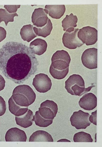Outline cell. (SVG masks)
<instances>
[{"label":"cell","instance_id":"28","mask_svg":"<svg viewBox=\"0 0 102 147\" xmlns=\"http://www.w3.org/2000/svg\"><path fill=\"white\" fill-rule=\"evenodd\" d=\"M6 35V32L5 29L0 26V42L5 39Z\"/></svg>","mask_w":102,"mask_h":147},{"label":"cell","instance_id":"19","mask_svg":"<svg viewBox=\"0 0 102 147\" xmlns=\"http://www.w3.org/2000/svg\"><path fill=\"white\" fill-rule=\"evenodd\" d=\"M8 103L9 111L16 116H19L24 115L28 110V107L21 106L16 104L12 96L9 99Z\"/></svg>","mask_w":102,"mask_h":147},{"label":"cell","instance_id":"21","mask_svg":"<svg viewBox=\"0 0 102 147\" xmlns=\"http://www.w3.org/2000/svg\"><path fill=\"white\" fill-rule=\"evenodd\" d=\"M53 29L52 24L50 20L48 18L46 25L41 28L33 27V29L36 35L46 38L50 34Z\"/></svg>","mask_w":102,"mask_h":147},{"label":"cell","instance_id":"23","mask_svg":"<svg viewBox=\"0 0 102 147\" xmlns=\"http://www.w3.org/2000/svg\"><path fill=\"white\" fill-rule=\"evenodd\" d=\"M74 142H92L93 140L90 134L83 131L75 133L73 138Z\"/></svg>","mask_w":102,"mask_h":147},{"label":"cell","instance_id":"12","mask_svg":"<svg viewBox=\"0 0 102 147\" xmlns=\"http://www.w3.org/2000/svg\"><path fill=\"white\" fill-rule=\"evenodd\" d=\"M97 98L93 94L89 93L84 95L80 99L79 104L80 106L84 109L92 110L97 106Z\"/></svg>","mask_w":102,"mask_h":147},{"label":"cell","instance_id":"16","mask_svg":"<svg viewBox=\"0 0 102 147\" xmlns=\"http://www.w3.org/2000/svg\"><path fill=\"white\" fill-rule=\"evenodd\" d=\"M78 20L77 16L74 15L72 13H71L69 15H66L61 22L63 30L69 33L73 32L74 30V28L77 26L76 23Z\"/></svg>","mask_w":102,"mask_h":147},{"label":"cell","instance_id":"22","mask_svg":"<svg viewBox=\"0 0 102 147\" xmlns=\"http://www.w3.org/2000/svg\"><path fill=\"white\" fill-rule=\"evenodd\" d=\"M36 125L41 127H46L52 124L53 120L44 118L40 114L39 111H36L32 119Z\"/></svg>","mask_w":102,"mask_h":147},{"label":"cell","instance_id":"29","mask_svg":"<svg viewBox=\"0 0 102 147\" xmlns=\"http://www.w3.org/2000/svg\"><path fill=\"white\" fill-rule=\"evenodd\" d=\"M5 81L3 77L0 74V91L3 90L5 87Z\"/></svg>","mask_w":102,"mask_h":147},{"label":"cell","instance_id":"17","mask_svg":"<svg viewBox=\"0 0 102 147\" xmlns=\"http://www.w3.org/2000/svg\"><path fill=\"white\" fill-rule=\"evenodd\" d=\"M29 142H53L50 134L47 132L38 130L33 133L30 136Z\"/></svg>","mask_w":102,"mask_h":147},{"label":"cell","instance_id":"30","mask_svg":"<svg viewBox=\"0 0 102 147\" xmlns=\"http://www.w3.org/2000/svg\"><path fill=\"white\" fill-rule=\"evenodd\" d=\"M57 142H71V141L65 139H62L59 140L57 141Z\"/></svg>","mask_w":102,"mask_h":147},{"label":"cell","instance_id":"20","mask_svg":"<svg viewBox=\"0 0 102 147\" xmlns=\"http://www.w3.org/2000/svg\"><path fill=\"white\" fill-rule=\"evenodd\" d=\"M33 26L29 24L24 25L21 29L20 34L24 41L29 42L37 36L33 31Z\"/></svg>","mask_w":102,"mask_h":147},{"label":"cell","instance_id":"26","mask_svg":"<svg viewBox=\"0 0 102 147\" xmlns=\"http://www.w3.org/2000/svg\"><path fill=\"white\" fill-rule=\"evenodd\" d=\"M6 110V102L3 98L0 96V116L4 115Z\"/></svg>","mask_w":102,"mask_h":147},{"label":"cell","instance_id":"10","mask_svg":"<svg viewBox=\"0 0 102 147\" xmlns=\"http://www.w3.org/2000/svg\"><path fill=\"white\" fill-rule=\"evenodd\" d=\"M75 28L72 32H65L62 37V42L65 47L70 49H74L80 47L84 44L78 38L77 35L79 30Z\"/></svg>","mask_w":102,"mask_h":147},{"label":"cell","instance_id":"9","mask_svg":"<svg viewBox=\"0 0 102 147\" xmlns=\"http://www.w3.org/2000/svg\"><path fill=\"white\" fill-rule=\"evenodd\" d=\"M32 85L38 92L45 93L51 89L52 83L51 80L47 75L40 73L35 76Z\"/></svg>","mask_w":102,"mask_h":147},{"label":"cell","instance_id":"5","mask_svg":"<svg viewBox=\"0 0 102 147\" xmlns=\"http://www.w3.org/2000/svg\"><path fill=\"white\" fill-rule=\"evenodd\" d=\"M78 37L87 46L95 44L98 40V31L95 28L90 26L83 27L79 30Z\"/></svg>","mask_w":102,"mask_h":147},{"label":"cell","instance_id":"15","mask_svg":"<svg viewBox=\"0 0 102 147\" xmlns=\"http://www.w3.org/2000/svg\"><path fill=\"white\" fill-rule=\"evenodd\" d=\"M47 46V44L45 40L37 38L31 42L29 48L34 54L40 55L46 51Z\"/></svg>","mask_w":102,"mask_h":147},{"label":"cell","instance_id":"13","mask_svg":"<svg viewBox=\"0 0 102 147\" xmlns=\"http://www.w3.org/2000/svg\"><path fill=\"white\" fill-rule=\"evenodd\" d=\"M48 18L44 9L41 8L35 9L31 17L33 25L39 27H42L46 24Z\"/></svg>","mask_w":102,"mask_h":147},{"label":"cell","instance_id":"2","mask_svg":"<svg viewBox=\"0 0 102 147\" xmlns=\"http://www.w3.org/2000/svg\"><path fill=\"white\" fill-rule=\"evenodd\" d=\"M71 60L66 51L63 50L57 51L51 58L49 72L52 76L58 80L64 78L68 73Z\"/></svg>","mask_w":102,"mask_h":147},{"label":"cell","instance_id":"7","mask_svg":"<svg viewBox=\"0 0 102 147\" xmlns=\"http://www.w3.org/2000/svg\"><path fill=\"white\" fill-rule=\"evenodd\" d=\"M58 106L54 101L47 100L41 103L39 108L40 114L44 118L53 120L58 111Z\"/></svg>","mask_w":102,"mask_h":147},{"label":"cell","instance_id":"27","mask_svg":"<svg viewBox=\"0 0 102 147\" xmlns=\"http://www.w3.org/2000/svg\"><path fill=\"white\" fill-rule=\"evenodd\" d=\"M97 110L92 112L89 118V120L90 122L97 125Z\"/></svg>","mask_w":102,"mask_h":147},{"label":"cell","instance_id":"8","mask_svg":"<svg viewBox=\"0 0 102 147\" xmlns=\"http://www.w3.org/2000/svg\"><path fill=\"white\" fill-rule=\"evenodd\" d=\"M97 50L94 48H90L82 53L81 57L82 62L87 68L91 69L97 68Z\"/></svg>","mask_w":102,"mask_h":147},{"label":"cell","instance_id":"24","mask_svg":"<svg viewBox=\"0 0 102 147\" xmlns=\"http://www.w3.org/2000/svg\"><path fill=\"white\" fill-rule=\"evenodd\" d=\"M18 16L16 13L10 14L7 12L5 9L0 8V23L4 21L6 26L9 22H13L14 21V17Z\"/></svg>","mask_w":102,"mask_h":147},{"label":"cell","instance_id":"3","mask_svg":"<svg viewBox=\"0 0 102 147\" xmlns=\"http://www.w3.org/2000/svg\"><path fill=\"white\" fill-rule=\"evenodd\" d=\"M12 97L17 105L28 107L35 101L36 95L29 86L22 85L18 86L14 89Z\"/></svg>","mask_w":102,"mask_h":147},{"label":"cell","instance_id":"6","mask_svg":"<svg viewBox=\"0 0 102 147\" xmlns=\"http://www.w3.org/2000/svg\"><path fill=\"white\" fill-rule=\"evenodd\" d=\"M89 116L88 113L81 110L74 112L70 118L71 124L78 130L85 129L91 124L88 119Z\"/></svg>","mask_w":102,"mask_h":147},{"label":"cell","instance_id":"18","mask_svg":"<svg viewBox=\"0 0 102 147\" xmlns=\"http://www.w3.org/2000/svg\"><path fill=\"white\" fill-rule=\"evenodd\" d=\"M33 112L28 109L24 115L19 116H16L15 121L17 124L19 126L26 128L31 126L33 124L32 119L33 116Z\"/></svg>","mask_w":102,"mask_h":147},{"label":"cell","instance_id":"4","mask_svg":"<svg viewBox=\"0 0 102 147\" xmlns=\"http://www.w3.org/2000/svg\"><path fill=\"white\" fill-rule=\"evenodd\" d=\"M65 88L67 92L72 95L81 96L89 91L94 87L92 86L85 88L84 80L80 75L73 74L65 82Z\"/></svg>","mask_w":102,"mask_h":147},{"label":"cell","instance_id":"14","mask_svg":"<svg viewBox=\"0 0 102 147\" xmlns=\"http://www.w3.org/2000/svg\"><path fill=\"white\" fill-rule=\"evenodd\" d=\"M44 10L52 18L59 19L64 13L65 7L64 5H46Z\"/></svg>","mask_w":102,"mask_h":147},{"label":"cell","instance_id":"1","mask_svg":"<svg viewBox=\"0 0 102 147\" xmlns=\"http://www.w3.org/2000/svg\"><path fill=\"white\" fill-rule=\"evenodd\" d=\"M39 64L35 54L22 43L8 42L0 49V70L16 83L21 84L34 75Z\"/></svg>","mask_w":102,"mask_h":147},{"label":"cell","instance_id":"25","mask_svg":"<svg viewBox=\"0 0 102 147\" xmlns=\"http://www.w3.org/2000/svg\"><path fill=\"white\" fill-rule=\"evenodd\" d=\"M20 6V5H4V7L9 13H13L16 12Z\"/></svg>","mask_w":102,"mask_h":147},{"label":"cell","instance_id":"11","mask_svg":"<svg viewBox=\"0 0 102 147\" xmlns=\"http://www.w3.org/2000/svg\"><path fill=\"white\" fill-rule=\"evenodd\" d=\"M6 142H25L27 136L25 132L18 128L14 127L9 129L5 136Z\"/></svg>","mask_w":102,"mask_h":147}]
</instances>
